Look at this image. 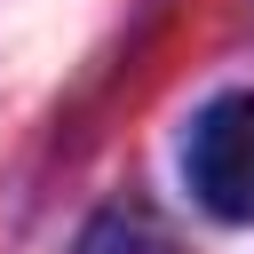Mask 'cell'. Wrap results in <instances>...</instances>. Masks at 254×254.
Listing matches in <instances>:
<instances>
[{
	"label": "cell",
	"instance_id": "cell-1",
	"mask_svg": "<svg viewBox=\"0 0 254 254\" xmlns=\"http://www.w3.org/2000/svg\"><path fill=\"white\" fill-rule=\"evenodd\" d=\"M190 190L222 222H254V95H214L183 143Z\"/></svg>",
	"mask_w": 254,
	"mask_h": 254
},
{
	"label": "cell",
	"instance_id": "cell-2",
	"mask_svg": "<svg viewBox=\"0 0 254 254\" xmlns=\"http://www.w3.org/2000/svg\"><path fill=\"white\" fill-rule=\"evenodd\" d=\"M79 254H175V238H167V222L143 214V206H103V214L87 222Z\"/></svg>",
	"mask_w": 254,
	"mask_h": 254
}]
</instances>
